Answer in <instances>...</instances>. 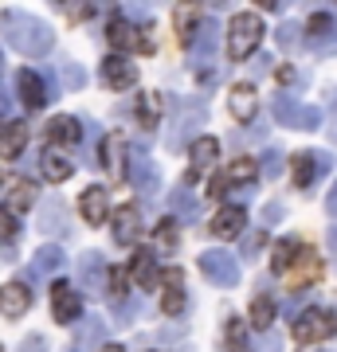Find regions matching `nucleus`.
<instances>
[{
    "mask_svg": "<svg viewBox=\"0 0 337 352\" xmlns=\"http://www.w3.org/2000/svg\"><path fill=\"white\" fill-rule=\"evenodd\" d=\"M43 176H48L51 184H63V180H67V176L75 173V161H71V157H63V153H43Z\"/></svg>",
    "mask_w": 337,
    "mask_h": 352,
    "instance_id": "33",
    "label": "nucleus"
},
{
    "mask_svg": "<svg viewBox=\"0 0 337 352\" xmlns=\"http://www.w3.org/2000/svg\"><path fill=\"white\" fill-rule=\"evenodd\" d=\"M306 32H310L314 51H337V28H334V20H329V12H318Z\"/></svg>",
    "mask_w": 337,
    "mask_h": 352,
    "instance_id": "25",
    "label": "nucleus"
},
{
    "mask_svg": "<svg viewBox=\"0 0 337 352\" xmlns=\"http://www.w3.org/2000/svg\"><path fill=\"white\" fill-rule=\"evenodd\" d=\"M125 176L134 180V188H138L141 196H157V188H161V173H157V164L150 161L145 149H134L125 157Z\"/></svg>",
    "mask_w": 337,
    "mask_h": 352,
    "instance_id": "9",
    "label": "nucleus"
},
{
    "mask_svg": "<svg viewBox=\"0 0 337 352\" xmlns=\"http://www.w3.org/2000/svg\"><path fill=\"white\" fill-rule=\"evenodd\" d=\"M0 352H4V349H0Z\"/></svg>",
    "mask_w": 337,
    "mask_h": 352,
    "instance_id": "58",
    "label": "nucleus"
},
{
    "mask_svg": "<svg viewBox=\"0 0 337 352\" xmlns=\"http://www.w3.org/2000/svg\"><path fill=\"white\" fill-rule=\"evenodd\" d=\"M102 352H122V344H106V349H102Z\"/></svg>",
    "mask_w": 337,
    "mask_h": 352,
    "instance_id": "56",
    "label": "nucleus"
},
{
    "mask_svg": "<svg viewBox=\"0 0 337 352\" xmlns=\"http://www.w3.org/2000/svg\"><path fill=\"white\" fill-rule=\"evenodd\" d=\"M106 39H110L114 55H118V51H150V36H145L141 28L125 24V20H114V24L106 28Z\"/></svg>",
    "mask_w": 337,
    "mask_h": 352,
    "instance_id": "16",
    "label": "nucleus"
},
{
    "mask_svg": "<svg viewBox=\"0 0 337 352\" xmlns=\"http://www.w3.org/2000/svg\"><path fill=\"white\" fill-rule=\"evenodd\" d=\"M176 118H173V129H169V149H185L200 138V126H204V102H188V98H176Z\"/></svg>",
    "mask_w": 337,
    "mask_h": 352,
    "instance_id": "3",
    "label": "nucleus"
},
{
    "mask_svg": "<svg viewBox=\"0 0 337 352\" xmlns=\"http://www.w3.org/2000/svg\"><path fill=\"white\" fill-rule=\"evenodd\" d=\"M290 333H294V344H314V340H325L337 333V314L334 309H302L294 321H290Z\"/></svg>",
    "mask_w": 337,
    "mask_h": 352,
    "instance_id": "4",
    "label": "nucleus"
},
{
    "mask_svg": "<svg viewBox=\"0 0 337 352\" xmlns=\"http://www.w3.org/2000/svg\"><path fill=\"white\" fill-rule=\"evenodd\" d=\"M8 110H12V102H8V90H4V82H0V122L8 118Z\"/></svg>",
    "mask_w": 337,
    "mask_h": 352,
    "instance_id": "52",
    "label": "nucleus"
},
{
    "mask_svg": "<svg viewBox=\"0 0 337 352\" xmlns=\"http://www.w3.org/2000/svg\"><path fill=\"white\" fill-rule=\"evenodd\" d=\"M16 90H20V102H24L28 110H43L48 102L59 98V90L48 82V75H39L32 67H24V71L16 75Z\"/></svg>",
    "mask_w": 337,
    "mask_h": 352,
    "instance_id": "6",
    "label": "nucleus"
},
{
    "mask_svg": "<svg viewBox=\"0 0 337 352\" xmlns=\"http://www.w3.org/2000/svg\"><path fill=\"white\" fill-rule=\"evenodd\" d=\"M16 352H48V340L39 337V333H32V337L20 340V349H16Z\"/></svg>",
    "mask_w": 337,
    "mask_h": 352,
    "instance_id": "48",
    "label": "nucleus"
},
{
    "mask_svg": "<svg viewBox=\"0 0 337 352\" xmlns=\"http://www.w3.org/2000/svg\"><path fill=\"white\" fill-rule=\"evenodd\" d=\"M263 43V20L255 12H236L227 24V59L232 63H247Z\"/></svg>",
    "mask_w": 337,
    "mask_h": 352,
    "instance_id": "2",
    "label": "nucleus"
},
{
    "mask_svg": "<svg viewBox=\"0 0 337 352\" xmlns=\"http://www.w3.org/2000/svg\"><path fill=\"white\" fill-rule=\"evenodd\" d=\"M176 243H181V231H176V219H161L157 223V231H153V247L157 251H176Z\"/></svg>",
    "mask_w": 337,
    "mask_h": 352,
    "instance_id": "37",
    "label": "nucleus"
},
{
    "mask_svg": "<svg viewBox=\"0 0 337 352\" xmlns=\"http://www.w3.org/2000/svg\"><path fill=\"white\" fill-rule=\"evenodd\" d=\"M200 274L208 278L212 286H236V282H239V263L227 251L212 247V251L200 254Z\"/></svg>",
    "mask_w": 337,
    "mask_h": 352,
    "instance_id": "8",
    "label": "nucleus"
},
{
    "mask_svg": "<svg viewBox=\"0 0 337 352\" xmlns=\"http://www.w3.org/2000/svg\"><path fill=\"white\" fill-rule=\"evenodd\" d=\"M263 247H267V231H255V235H247V243H243V258H259Z\"/></svg>",
    "mask_w": 337,
    "mask_h": 352,
    "instance_id": "45",
    "label": "nucleus"
},
{
    "mask_svg": "<svg viewBox=\"0 0 337 352\" xmlns=\"http://www.w3.org/2000/svg\"><path fill=\"white\" fill-rule=\"evenodd\" d=\"M283 278H287L290 289H306L314 286L318 278H322V254L314 251V247H298V254H294V263L283 270Z\"/></svg>",
    "mask_w": 337,
    "mask_h": 352,
    "instance_id": "7",
    "label": "nucleus"
},
{
    "mask_svg": "<svg viewBox=\"0 0 337 352\" xmlns=\"http://www.w3.org/2000/svg\"><path fill=\"white\" fill-rule=\"evenodd\" d=\"M102 82H106V90H134L138 87V67L122 55H106L102 59Z\"/></svg>",
    "mask_w": 337,
    "mask_h": 352,
    "instance_id": "12",
    "label": "nucleus"
},
{
    "mask_svg": "<svg viewBox=\"0 0 337 352\" xmlns=\"http://www.w3.org/2000/svg\"><path fill=\"white\" fill-rule=\"evenodd\" d=\"M125 138L122 133H110V138L102 141V164L110 168V180H125Z\"/></svg>",
    "mask_w": 337,
    "mask_h": 352,
    "instance_id": "24",
    "label": "nucleus"
},
{
    "mask_svg": "<svg viewBox=\"0 0 337 352\" xmlns=\"http://www.w3.org/2000/svg\"><path fill=\"white\" fill-rule=\"evenodd\" d=\"M79 289L87 298H106V258L99 251L79 254Z\"/></svg>",
    "mask_w": 337,
    "mask_h": 352,
    "instance_id": "10",
    "label": "nucleus"
},
{
    "mask_svg": "<svg viewBox=\"0 0 337 352\" xmlns=\"http://www.w3.org/2000/svg\"><path fill=\"white\" fill-rule=\"evenodd\" d=\"M278 43H283V47H294V43H298V28L294 24H287V28H278Z\"/></svg>",
    "mask_w": 337,
    "mask_h": 352,
    "instance_id": "50",
    "label": "nucleus"
},
{
    "mask_svg": "<svg viewBox=\"0 0 337 352\" xmlns=\"http://www.w3.org/2000/svg\"><path fill=\"white\" fill-rule=\"evenodd\" d=\"M325 243H329V254L337 258V227H329V235H325Z\"/></svg>",
    "mask_w": 337,
    "mask_h": 352,
    "instance_id": "55",
    "label": "nucleus"
},
{
    "mask_svg": "<svg viewBox=\"0 0 337 352\" xmlns=\"http://www.w3.org/2000/svg\"><path fill=\"white\" fill-rule=\"evenodd\" d=\"M278 219H283V204H278V200H271L267 208H263V227H275Z\"/></svg>",
    "mask_w": 337,
    "mask_h": 352,
    "instance_id": "49",
    "label": "nucleus"
},
{
    "mask_svg": "<svg viewBox=\"0 0 337 352\" xmlns=\"http://www.w3.org/2000/svg\"><path fill=\"white\" fill-rule=\"evenodd\" d=\"M208 196H212V200L227 196V180H224V176H216V180H212V188H208Z\"/></svg>",
    "mask_w": 337,
    "mask_h": 352,
    "instance_id": "51",
    "label": "nucleus"
},
{
    "mask_svg": "<svg viewBox=\"0 0 337 352\" xmlns=\"http://www.w3.org/2000/svg\"><path fill=\"white\" fill-rule=\"evenodd\" d=\"M79 212H83V219H87L90 227H102L106 219H110V196H106V188L102 184H90L83 196H79Z\"/></svg>",
    "mask_w": 337,
    "mask_h": 352,
    "instance_id": "18",
    "label": "nucleus"
},
{
    "mask_svg": "<svg viewBox=\"0 0 337 352\" xmlns=\"http://www.w3.org/2000/svg\"><path fill=\"white\" fill-rule=\"evenodd\" d=\"M125 274L134 278L141 289H153L157 282H161V270H157V258H153L150 247H138V254H134V263H130V270Z\"/></svg>",
    "mask_w": 337,
    "mask_h": 352,
    "instance_id": "20",
    "label": "nucleus"
},
{
    "mask_svg": "<svg viewBox=\"0 0 337 352\" xmlns=\"http://www.w3.org/2000/svg\"><path fill=\"white\" fill-rule=\"evenodd\" d=\"M271 321H275V302H271L267 294H259V298L251 302V325L263 333V329H271Z\"/></svg>",
    "mask_w": 337,
    "mask_h": 352,
    "instance_id": "38",
    "label": "nucleus"
},
{
    "mask_svg": "<svg viewBox=\"0 0 337 352\" xmlns=\"http://www.w3.org/2000/svg\"><path fill=\"white\" fill-rule=\"evenodd\" d=\"M196 16H200L196 4H181V8H176V39H181L185 47L196 39Z\"/></svg>",
    "mask_w": 337,
    "mask_h": 352,
    "instance_id": "35",
    "label": "nucleus"
},
{
    "mask_svg": "<svg viewBox=\"0 0 337 352\" xmlns=\"http://www.w3.org/2000/svg\"><path fill=\"white\" fill-rule=\"evenodd\" d=\"M110 231H114V243L118 247H134L141 235V212L138 204H122L118 212L110 215Z\"/></svg>",
    "mask_w": 337,
    "mask_h": 352,
    "instance_id": "11",
    "label": "nucleus"
},
{
    "mask_svg": "<svg viewBox=\"0 0 337 352\" xmlns=\"http://www.w3.org/2000/svg\"><path fill=\"white\" fill-rule=\"evenodd\" d=\"M227 344H232V352H243V325L239 321H227Z\"/></svg>",
    "mask_w": 337,
    "mask_h": 352,
    "instance_id": "47",
    "label": "nucleus"
},
{
    "mask_svg": "<svg viewBox=\"0 0 337 352\" xmlns=\"http://www.w3.org/2000/svg\"><path fill=\"white\" fill-rule=\"evenodd\" d=\"M28 305H32V289L24 282H8L0 286V314L4 317H24Z\"/></svg>",
    "mask_w": 337,
    "mask_h": 352,
    "instance_id": "21",
    "label": "nucleus"
},
{
    "mask_svg": "<svg viewBox=\"0 0 337 352\" xmlns=\"http://www.w3.org/2000/svg\"><path fill=\"white\" fill-rule=\"evenodd\" d=\"M314 173H318V164H314V153H294V161H290V180H294V188H310L314 184Z\"/></svg>",
    "mask_w": 337,
    "mask_h": 352,
    "instance_id": "32",
    "label": "nucleus"
},
{
    "mask_svg": "<svg viewBox=\"0 0 337 352\" xmlns=\"http://www.w3.org/2000/svg\"><path fill=\"white\" fill-rule=\"evenodd\" d=\"M59 78H63V90H83L87 87V71H83L79 63H67V59L59 63Z\"/></svg>",
    "mask_w": 337,
    "mask_h": 352,
    "instance_id": "39",
    "label": "nucleus"
},
{
    "mask_svg": "<svg viewBox=\"0 0 337 352\" xmlns=\"http://www.w3.org/2000/svg\"><path fill=\"white\" fill-rule=\"evenodd\" d=\"M4 184H8V180H4V173H0V188H4Z\"/></svg>",
    "mask_w": 337,
    "mask_h": 352,
    "instance_id": "57",
    "label": "nucleus"
},
{
    "mask_svg": "<svg viewBox=\"0 0 337 352\" xmlns=\"http://www.w3.org/2000/svg\"><path fill=\"white\" fill-rule=\"evenodd\" d=\"M32 204H36V184H32V180H24V176H20V180H12V196H8V204H4V208H8L12 215H24Z\"/></svg>",
    "mask_w": 337,
    "mask_h": 352,
    "instance_id": "31",
    "label": "nucleus"
},
{
    "mask_svg": "<svg viewBox=\"0 0 337 352\" xmlns=\"http://www.w3.org/2000/svg\"><path fill=\"white\" fill-rule=\"evenodd\" d=\"M161 278H169V286H165V298H161V309L169 317H181L185 314V289H181V270H169V274H161Z\"/></svg>",
    "mask_w": 337,
    "mask_h": 352,
    "instance_id": "29",
    "label": "nucleus"
},
{
    "mask_svg": "<svg viewBox=\"0 0 337 352\" xmlns=\"http://www.w3.org/2000/svg\"><path fill=\"white\" fill-rule=\"evenodd\" d=\"M298 247L302 243H294V239H283V243H275V274H283V270H287L290 263H294V254H298Z\"/></svg>",
    "mask_w": 337,
    "mask_h": 352,
    "instance_id": "40",
    "label": "nucleus"
},
{
    "mask_svg": "<svg viewBox=\"0 0 337 352\" xmlns=\"http://www.w3.org/2000/svg\"><path fill=\"white\" fill-rule=\"evenodd\" d=\"M51 309H55V321L59 325H71L83 317V302H79V294L71 282H55L51 286Z\"/></svg>",
    "mask_w": 337,
    "mask_h": 352,
    "instance_id": "14",
    "label": "nucleus"
},
{
    "mask_svg": "<svg viewBox=\"0 0 337 352\" xmlns=\"http://www.w3.org/2000/svg\"><path fill=\"white\" fill-rule=\"evenodd\" d=\"M271 113H275V122L290 129H318L322 122V110H314V106H302L298 98H290V94H275L271 98Z\"/></svg>",
    "mask_w": 337,
    "mask_h": 352,
    "instance_id": "5",
    "label": "nucleus"
},
{
    "mask_svg": "<svg viewBox=\"0 0 337 352\" xmlns=\"http://www.w3.org/2000/svg\"><path fill=\"white\" fill-rule=\"evenodd\" d=\"M161 110H165V98L157 94V90H145V94H141V126H145V129H157V122H161Z\"/></svg>",
    "mask_w": 337,
    "mask_h": 352,
    "instance_id": "36",
    "label": "nucleus"
},
{
    "mask_svg": "<svg viewBox=\"0 0 337 352\" xmlns=\"http://www.w3.org/2000/svg\"><path fill=\"white\" fill-rule=\"evenodd\" d=\"M79 141H83V122H79V118L59 113V118L48 122V145H71V149H75Z\"/></svg>",
    "mask_w": 337,
    "mask_h": 352,
    "instance_id": "19",
    "label": "nucleus"
},
{
    "mask_svg": "<svg viewBox=\"0 0 337 352\" xmlns=\"http://www.w3.org/2000/svg\"><path fill=\"white\" fill-rule=\"evenodd\" d=\"M169 215H176V219H200V200L192 196V188H173L169 192Z\"/></svg>",
    "mask_w": 337,
    "mask_h": 352,
    "instance_id": "28",
    "label": "nucleus"
},
{
    "mask_svg": "<svg viewBox=\"0 0 337 352\" xmlns=\"http://www.w3.org/2000/svg\"><path fill=\"white\" fill-rule=\"evenodd\" d=\"M200 28V39H196V47H192V67H204L208 59L216 55V39H220V24H212V20H204V24H196Z\"/></svg>",
    "mask_w": 337,
    "mask_h": 352,
    "instance_id": "26",
    "label": "nucleus"
},
{
    "mask_svg": "<svg viewBox=\"0 0 337 352\" xmlns=\"http://www.w3.org/2000/svg\"><path fill=\"white\" fill-rule=\"evenodd\" d=\"M243 227H247V212L239 208V204H227V208H220V212L212 215V235L216 239H239L243 235Z\"/></svg>",
    "mask_w": 337,
    "mask_h": 352,
    "instance_id": "17",
    "label": "nucleus"
},
{
    "mask_svg": "<svg viewBox=\"0 0 337 352\" xmlns=\"http://www.w3.org/2000/svg\"><path fill=\"white\" fill-rule=\"evenodd\" d=\"M39 235H51V239H63L71 231V215H67V204L59 196H48L43 200V212H39Z\"/></svg>",
    "mask_w": 337,
    "mask_h": 352,
    "instance_id": "13",
    "label": "nucleus"
},
{
    "mask_svg": "<svg viewBox=\"0 0 337 352\" xmlns=\"http://www.w3.org/2000/svg\"><path fill=\"white\" fill-rule=\"evenodd\" d=\"M16 231H20V219H16L4 204H0V239L4 243H16Z\"/></svg>",
    "mask_w": 337,
    "mask_h": 352,
    "instance_id": "42",
    "label": "nucleus"
},
{
    "mask_svg": "<svg viewBox=\"0 0 337 352\" xmlns=\"http://www.w3.org/2000/svg\"><path fill=\"white\" fill-rule=\"evenodd\" d=\"M259 173L263 176H278V173H283V149H267V157H263V164H259Z\"/></svg>",
    "mask_w": 337,
    "mask_h": 352,
    "instance_id": "44",
    "label": "nucleus"
},
{
    "mask_svg": "<svg viewBox=\"0 0 337 352\" xmlns=\"http://www.w3.org/2000/svg\"><path fill=\"white\" fill-rule=\"evenodd\" d=\"M106 278H110V294L122 302V298H125V286H130V274H125L122 266H106Z\"/></svg>",
    "mask_w": 337,
    "mask_h": 352,
    "instance_id": "41",
    "label": "nucleus"
},
{
    "mask_svg": "<svg viewBox=\"0 0 337 352\" xmlns=\"http://www.w3.org/2000/svg\"><path fill=\"white\" fill-rule=\"evenodd\" d=\"M227 110H232V122H239V126L255 122V113H259V94H255V87L251 82H236L232 94H227Z\"/></svg>",
    "mask_w": 337,
    "mask_h": 352,
    "instance_id": "15",
    "label": "nucleus"
},
{
    "mask_svg": "<svg viewBox=\"0 0 337 352\" xmlns=\"http://www.w3.org/2000/svg\"><path fill=\"white\" fill-rule=\"evenodd\" d=\"M325 133L337 145V87L329 90V106H325Z\"/></svg>",
    "mask_w": 337,
    "mask_h": 352,
    "instance_id": "43",
    "label": "nucleus"
},
{
    "mask_svg": "<svg viewBox=\"0 0 337 352\" xmlns=\"http://www.w3.org/2000/svg\"><path fill=\"white\" fill-rule=\"evenodd\" d=\"M216 153H220V141L216 138H196L192 141V168H188V176H185V188L196 180V173H208V168H212Z\"/></svg>",
    "mask_w": 337,
    "mask_h": 352,
    "instance_id": "23",
    "label": "nucleus"
},
{
    "mask_svg": "<svg viewBox=\"0 0 337 352\" xmlns=\"http://www.w3.org/2000/svg\"><path fill=\"white\" fill-rule=\"evenodd\" d=\"M67 266V254L59 251V247H39L36 258H32V274L36 278H55Z\"/></svg>",
    "mask_w": 337,
    "mask_h": 352,
    "instance_id": "27",
    "label": "nucleus"
},
{
    "mask_svg": "<svg viewBox=\"0 0 337 352\" xmlns=\"http://www.w3.org/2000/svg\"><path fill=\"white\" fill-rule=\"evenodd\" d=\"M134 309L141 314V302L134 305L130 298H122V302H118V314H114V321H118V325H134Z\"/></svg>",
    "mask_w": 337,
    "mask_h": 352,
    "instance_id": "46",
    "label": "nucleus"
},
{
    "mask_svg": "<svg viewBox=\"0 0 337 352\" xmlns=\"http://www.w3.org/2000/svg\"><path fill=\"white\" fill-rule=\"evenodd\" d=\"M24 145H28V126L24 122H0V157L4 161H16L20 153H24Z\"/></svg>",
    "mask_w": 337,
    "mask_h": 352,
    "instance_id": "22",
    "label": "nucleus"
},
{
    "mask_svg": "<svg viewBox=\"0 0 337 352\" xmlns=\"http://www.w3.org/2000/svg\"><path fill=\"white\" fill-rule=\"evenodd\" d=\"M0 36L12 43V51H20L28 59H39V55H48L55 47V32L43 20L20 12V8H4L0 12Z\"/></svg>",
    "mask_w": 337,
    "mask_h": 352,
    "instance_id": "1",
    "label": "nucleus"
},
{
    "mask_svg": "<svg viewBox=\"0 0 337 352\" xmlns=\"http://www.w3.org/2000/svg\"><path fill=\"white\" fill-rule=\"evenodd\" d=\"M75 340H79V349H83V352H87V349H99L102 340H106V321H102V317H87V321L79 325Z\"/></svg>",
    "mask_w": 337,
    "mask_h": 352,
    "instance_id": "34",
    "label": "nucleus"
},
{
    "mask_svg": "<svg viewBox=\"0 0 337 352\" xmlns=\"http://www.w3.org/2000/svg\"><path fill=\"white\" fill-rule=\"evenodd\" d=\"M325 212H329V215L337 219V184L329 188V196H325Z\"/></svg>",
    "mask_w": 337,
    "mask_h": 352,
    "instance_id": "53",
    "label": "nucleus"
},
{
    "mask_svg": "<svg viewBox=\"0 0 337 352\" xmlns=\"http://www.w3.org/2000/svg\"><path fill=\"white\" fill-rule=\"evenodd\" d=\"M255 176H259V161H255V157H236V161L227 164L224 180L227 184H239V188H251Z\"/></svg>",
    "mask_w": 337,
    "mask_h": 352,
    "instance_id": "30",
    "label": "nucleus"
},
{
    "mask_svg": "<svg viewBox=\"0 0 337 352\" xmlns=\"http://www.w3.org/2000/svg\"><path fill=\"white\" fill-rule=\"evenodd\" d=\"M283 344H278V337H263V344H259V352H278Z\"/></svg>",
    "mask_w": 337,
    "mask_h": 352,
    "instance_id": "54",
    "label": "nucleus"
}]
</instances>
